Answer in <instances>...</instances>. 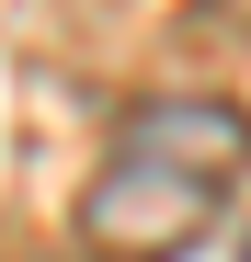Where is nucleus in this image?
I'll list each match as a JSON object with an SVG mask.
<instances>
[{
  "label": "nucleus",
  "instance_id": "nucleus-1",
  "mask_svg": "<svg viewBox=\"0 0 251 262\" xmlns=\"http://www.w3.org/2000/svg\"><path fill=\"white\" fill-rule=\"evenodd\" d=\"M251 171V114L217 92H160L114 125L103 171L80 183V251L92 262H183L217 239Z\"/></svg>",
  "mask_w": 251,
  "mask_h": 262
},
{
  "label": "nucleus",
  "instance_id": "nucleus-2",
  "mask_svg": "<svg viewBox=\"0 0 251 262\" xmlns=\"http://www.w3.org/2000/svg\"><path fill=\"white\" fill-rule=\"evenodd\" d=\"M205 23H228V34H251V0H194Z\"/></svg>",
  "mask_w": 251,
  "mask_h": 262
},
{
  "label": "nucleus",
  "instance_id": "nucleus-3",
  "mask_svg": "<svg viewBox=\"0 0 251 262\" xmlns=\"http://www.w3.org/2000/svg\"><path fill=\"white\" fill-rule=\"evenodd\" d=\"M80 262H92V251H80Z\"/></svg>",
  "mask_w": 251,
  "mask_h": 262
}]
</instances>
